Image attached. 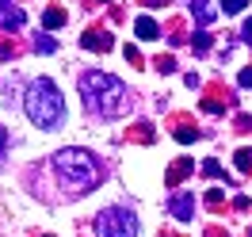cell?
I'll list each match as a JSON object with an SVG mask.
<instances>
[{"label":"cell","mask_w":252,"mask_h":237,"mask_svg":"<svg viewBox=\"0 0 252 237\" xmlns=\"http://www.w3.org/2000/svg\"><path fill=\"white\" fill-rule=\"evenodd\" d=\"M80 100H84V107L92 111V115H99V119H123V115H130V107H134V92H130L119 77L99 73V69L80 73Z\"/></svg>","instance_id":"1"},{"label":"cell","mask_w":252,"mask_h":237,"mask_svg":"<svg viewBox=\"0 0 252 237\" xmlns=\"http://www.w3.org/2000/svg\"><path fill=\"white\" fill-rule=\"evenodd\" d=\"M54 172H58V180H62V188L69 195H92L103 184L107 169H103V161L95 157L92 149H77L73 145V149H62L54 157Z\"/></svg>","instance_id":"2"},{"label":"cell","mask_w":252,"mask_h":237,"mask_svg":"<svg viewBox=\"0 0 252 237\" xmlns=\"http://www.w3.org/2000/svg\"><path fill=\"white\" fill-rule=\"evenodd\" d=\"M23 111L38 130H58L65 123V100L58 92V84L46 77H34L23 92Z\"/></svg>","instance_id":"3"},{"label":"cell","mask_w":252,"mask_h":237,"mask_svg":"<svg viewBox=\"0 0 252 237\" xmlns=\"http://www.w3.org/2000/svg\"><path fill=\"white\" fill-rule=\"evenodd\" d=\"M95 237H138V214L130 206H107L95 214Z\"/></svg>","instance_id":"4"},{"label":"cell","mask_w":252,"mask_h":237,"mask_svg":"<svg viewBox=\"0 0 252 237\" xmlns=\"http://www.w3.org/2000/svg\"><path fill=\"white\" fill-rule=\"evenodd\" d=\"M168 210L176 214V222H191L195 218V191H176L168 199Z\"/></svg>","instance_id":"5"},{"label":"cell","mask_w":252,"mask_h":237,"mask_svg":"<svg viewBox=\"0 0 252 237\" xmlns=\"http://www.w3.org/2000/svg\"><path fill=\"white\" fill-rule=\"evenodd\" d=\"M80 46L92 50V54H107V50H115V38H111L107 31H88L84 38H80Z\"/></svg>","instance_id":"6"},{"label":"cell","mask_w":252,"mask_h":237,"mask_svg":"<svg viewBox=\"0 0 252 237\" xmlns=\"http://www.w3.org/2000/svg\"><path fill=\"white\" fill-rule=\"evenodd\" d=\"M191 172H195V161L180 157V161H176V165H172V169L164 172V188H176V184H180L184 176H191Z\"/></svg>","instance_id":"7"},{"label":"cell","mask_w":252,"mask_h":237,"mask_svg":"<svg viewBox=\"0 0 252 237\" xmlns=\"http://www.w3.org/2000/svg\"><path fill=\"white\" fill-rule=\"evenodd\" d=\"M191 16H195V23H214L218 19V8H214V0H191Z\"/></svg>","instance_id":"8"},{"label":"cell","mask_w":252,"mask_h":237,"mask_svg":"<svg viewBox=\"0 0 252 237\" xmlns=\"http://www.w3.org/2000/svg\"><path fill=\"white\" fill-rule=\"evenodd\" d=\"M23 12H19V8H12V4H8V8H0V27H4V31H19V27H23Z\"/></svg>","instance_id":"9"},{"label":"cell","mask_w":252,"mask_h":237,"mask_svg":"<svg viewBox=\"0 0 252 237\" xmlns=\"http://www.w3.org/2000/svg\"><path fill=\"white\" fill-rule=\"evenodd\" d=\"M134 31H138V38H157L160 27H157V19H153V16H138V19H134Z\"/></svg>","instance_id":"10"},{"label":"cell","mask_w":252,"mask_h":237,"mask_svg":"<svg viewBox=\"0 0 252 237\" xmlns=\"http://www.w3.org/2000/svg\"><path fill=\"white\" fill-rule=\"evenodd\" d=\"M42 27H46V31L65 27V12H62V8H46V12H42Z\"/></svg>","instance_id":"11"},{"label":"cell","mask_w":252,"mask_h":237,"mask_svg":"<svg viewBox=\"0 0 252 237\" xmlns=\"http://www.w3.org/2000/svg\"><path fill=\"white\" fill-rule=\"evenodd\" d=\"M203 176H210V180H225V184H229V176L221 172V165H218L214 157H210V161H203Z\"/></svg>","instance_id":"12"},{"label":"cell","mask_w":252,"mask_h":237,"mask_svg":"<svg viewBox=\"0 0 252 237\" xmlns=\"http://www.w3.org/2000/svg\"><path fill=\"white\" fill-rule=\"evenodd\" d=\"M195 138H199V130L191 127V123H180V127H176V142L188 145V142H195Z\"/></svg>","instance_id":"13"},{"label":"cell","mask_w":252,"mask_h":237,"mask_svg":"<svg viewBox=\"0 0 252 237\" xmlns=\"http://www.w3.org/2000/svg\"><path fill=\"white\" fill-rule=\"evenodd\" d=\"M245 8H249V0H221V12L225 16H241Z\"/></svg>","instance_id":"14"},{"label":"cell","mask_w":252,"mask_h":237,"mask_svg":"<svg viewBox=\"0 0 252 237\" xmlns=\"http://www.w3.org/2000/svg\"><path fill=\"white\" fill-rule=\"evenodd\" d=\"M237 169L245 176H252V149H237Z\"/></svg>","instance_id":"15"},{"label":"cell","mask_w":252,"mask_h":237,"mask_svg":"<svg viewBox=\"0 0 252 237\" xmlns=\"http://www.w3.org/2000/svg\"><path fill=\"white\" fill-rule=\"evenodd\" d=\"M34 50H38V54H54V50H58V42H54L50 34H38V38H34Z\"/></svg>","instance_id":"16"},{"label":"cell","mask_w":252,"mask_h":237,"mask_svg":"<svg viewBox=\"0 0 252 237\" xmlns=\"http://www.w3.org/2000/svg\"><path fill=\"white\" fill-rule=\"evenodd\" d=\"M191 46H195V54H206V50H210V34H206V31H195Z\"/></svg>","instance_id":"17"},{"label":"cell","mask_w":252,"mask_h":237,"mask_svg":"<svg viewBox=\"0 0 252 237\" xmlns=\"http://www.w3.org/2000/svg\"><path fill=\"white\" fill-rule=\"evenodd\" d=\"M153 65H157V73H164V77H168V73H176V58H168V54H160Z\"/></svg>","instance_id":"18"},{"label":"cell","mask_w":252,"mask_h":237,"mask_svg":"<svg viewBox=\"0 0 252 237\" xmlns=\"http://www.w3.org/2000/svg\"><path fill=\"white\" fill-rule=\"evenodd\" d=\"M123 54H126V62L134 65V69H138V65H145V58H142V54H138V46H134V42H130V46L123 50Z\"/></svg>","instance_id":"19"},{"label":"cell","mask_w":252,"mask_h":237,"mask_svg":"<svg viewBox=\"0 0 252 237\" xmlns=\"http://www.w3.org/2000/svg\"><path fill=\"white\" fill-rule=\"evenodd\" d=\"M206 206H210V210H218V206H221V188H210V191H206Z\"/></svg>","instance_id":"20"},{"label":"cell","mask_w":252,"mask_h":237,"mask_svg":"<svg viewBox=\"0 0 252 237\" xmlns=\"http://www.w3.org/2000/svg\"><path fill=\"white\" fill-rule=\"evenodd\" d=\"M0 165H8V130L0 127Z\"/></svg>","instance_id":"21"},{"label":"cell","mask_w":252,"mask_h":237,"mask_svg":"<svg viewBox=\"0 0 252 237\" xmlns=\"http://www.w3.org/2000/svg\"><path fill=\"white\" fill-rule=\"evenodd\" d=\"M237 84H241V88H252V69H241V73H237Z\"/></svg>","instance_id":"22"},{"label":"cell","mask_w":252,"mask_h":237,"mask_svg":"<svg viewBox=\"0 0 252 237\" xmlns=\"http://www.w3.org/2000/svg\"><path fill=\"white\" fill-rule=\"evenodd\" d=\"M241 38H245V42L252 46V19H245V31H241Z\"/></svg>","instance_id":"23"},{"label":"cell","mask_w":252,"mask_h":237,"mask_svg":"<svg viewBox=\"0 0 252 237\" xmlns=\"http://www.w3.org/2000/svg\"><path fill=\"white\" fill-rule=\"evenodd\" d=\"M145 4H168V0H145Z\"/></svg>","instance_id":"24"},{"label":"cell","mask_w":252,"mask_h":237,"mask_svg":"<svg viewBox=\"0 0 252 237\" xmlns=\"http://www.w3.org/2000/svg\"><path fill=\"white\" fill-rule=\"evenodd\" d=\"M8 4H12V0H0V8H8Z\"/></svg>","instance_id":"25"},{"label":"cell","mask_w":252,"mask_h":237,"mask_svg":"<svg viewBox=\"0 0 252 237\" xmlns=\"http://www.w3.org/2000/svg\"><path fill=\"white\" fill-rule=\"evenodd\" d=\"M99 4H107V0H99Z\"/></svg>","instance_id":"26"}]
</instances>
